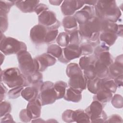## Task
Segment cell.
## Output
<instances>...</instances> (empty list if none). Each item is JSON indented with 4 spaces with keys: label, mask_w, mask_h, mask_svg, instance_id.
Masks as SVG:
<instances>
[{
    "label": "cell",
    "mask_w": 123,
    "mask_h": 123,
    "mask_svg": "<svg viewBox=\"0 0 123 123\" xmlns=\"http://www.w3.org/2000/svg\"><path fill=\"white\" fill-rule=\"evenodd\" d=\"M94 10L97 17L114 23L119 19L122 14L115 0H98Z\"/></svg>",
    "instance_id": "cell-1"
},
{
    "label": "cell",
    "mask_w": 123,
    "mask_h": 123,
    "mask_svg": "<svg viewBox=\"0 0 123 123\" xmlns=\"http://www.w3.org/2000/svg\"><path fill=\"white\" fill-rule=\"evenodd\" d=\"M1 81L10 88L17 86H26L30 85L26 77L16 67H12L1 70Z\"/></svg>",
    "instance_id": "cell-2"
},
{
    "label": "cell",
    "mask_w": 123,
    "mask_h": 123,
    "mask_svg": "<svg viewBox=\"0 0 123 123\" xmlns=\"http://www.w3.org/2000/svg\"><path fill=\"white\" fill-rule=\"evenodd\" d=\"M19 67L21 73L26 77L35 72L39 71V64L36 58H33L27 50L17 54Z\"/></svg>",
    "instance_id": "cell-3"
},
{
    "label": "cell",
    "mask_w": 123,
    "mask_h": 123,
    "mask_svg": "<svg viewBox=\"0 0 123 123\" xmlns=\"http://www.w3.org/2000/svg\"><path fill=\"white\" fill-rule=\"evenodd\" d=\"M0 49L6 55L17 54L22 51L27 50V47L24 42L13 37H6L0 32Z\"/></svg>",
    "instance_id": "cell-4"
},
{
    "label": "cell",
    "mask_w": 123,
    "mask_h": 123,
    "mask_svg": "<svg viewBox=\"0 0 123 123\" xmlns=\"http://www.w3.org/2000/svg\"><path fill=\"white\" fill-rule=\"evenodd\" d=\"M39 91L38 98L42 106L52 104L57 99V94L54 88V84L52 82H43Z\"/></svg>",
    "instance_id": "cell-5"
},
{
    "label": "cell",
    "mask_w": 123,
    "mask_h": 123,
    "mask_svg": "<svg viewBox=\"0 0 123 123\" xmlns=\"http://www.w3.org/2000/svg\"><path fill=\"white\" fill-rule=\"evenodd\" d=\"M102 104L97 100H94L86 109L85 112L89 116L90 122L103 123L107 120V115L103 110Z\"/></svg>",
    "instance_id": "cell-6"
},
{
    "label": "cell",
    "mask_w": 123,
    "mask_h": 123,
    "mask_svg": "<svg viewBox=\"0 0 123 123\" xmlns=\"http://www.w3.org/2000/svg\"><path fill=\"white\" fill-rule=\"evenodd\" d=\"M82 55V51L79 45L69 44L62 49V56L58 59L62 63H66L70 61L79 58Z\"/></svg>",
    "instance_id": "cell-7"
},
{
    "label": "cell",
    "mask_w": 123,
    "mask_h": 123,
    "mask_svg": "<svg viewBox=\"0 0 123 123\" xmlns=\"http://www.w3.org/2000/svg\"><path fill=\"white\" fill-rule=\"evenodd\" d=\"M48 31V30L46 27L40 24L34 26L30 30V39L33 43L37 44L45 42Z\"/></svg>",
    "instance_id": "cell-8"
},
{
    "label": "cell",
    "mask_w": 123,
    "mask_h": 123,
    "mask_svg": "<svg viewBox=\"0 0 123 123\" xmlns=\"http://www.w3.org/2000/svg\"><path fill=\"white\" fill-rule=\"evenodd\" d=\"M84 4L83 0H64L61 5V11L64 15L71 16Z\"/></svg>",
    "instance_id": "cell-9"
},
{
    "label": "cell",
    "mask_w": 123,
    "mask_h": 123,
    "mask_svg": "<svg viewBox=\"0 0 123 123\" xmlns=\"http://www.w3.org/2000/svg\"><path fill=\"white\" fill-rule=\"evenodd\" d=\"M95 15L94 8L91 6H85L80 10L76 12L74 14V18L79 25L85 24L88 20Z\"/></svg>",
    "instance_id": "cell-10"
},
{
    "label": "cell",
    "mask_w": 123,
    "mask_h": 123,
    "mask_svg": "<svg viewBox=\"0 0 123 123\" xmlns=\"http://www.w3.org/2000/svg\"><path fill=\"white\" fill-rule=\"evenodd\" d=\"M38 20L39 24L47 28L53 26L58 21L57 20L55 13L49 10L40 14L38 16Z\"/></svg>",
    "instance_id": "cell-11"
},
{
    "label": "cell",
    "mask_w": 123,
    "mask_h": 123,
    "mask_svg": "<svg viewBox=\"0 0 123 123\" xmlns=\"http://www.w3.org/2000/svg\"><path fill=\"white\" fill-rule=\"evenodd\" d=\"M87 79L84 74H78L69 77L68 84L69 86L82 91L86 88Z\"/></svg>",
    "instance_id": "cell-12"
},
{
    "label": "cell",
    "mask_w": 123,
    "mask_h": 123,
    "mask_svg": "<svg viewBox=\"0 0 123 123\" xmlns=\"http://www.w3.org/2000/svg\"><path fill=\"white\" fill-rule=\"evenodd\" d=\"M123 55L117 56L115 62H112L109 66V75L110 78L114 79L119 75L123 74Z\"/></svg>",
    "instance_id": "cell-13"
},
{
    "label": "cell",
    "mask_w": 123,
    "mask_h": 123,
    "mask_svg": "<svg viewBox=\"0 0 123 123\" xmlns=\"http://www.w3.org/2000/svg\"><path fill=\"white\" fill-rule=\"evenodd\" d=\"M39 64V71L44 72L49 66H52L56 62L55 57L49 53H43L36 58Z\"/></svg>",
    "instance_id": "cell-14"
},
{
    "label": "cell",
    "mask_w": 123,
    "mask_h": 123,
    "mask_svg": "<svg viewBox=\"0 0 123 123\" xmlns=\"http://www.w3.org/2000/svg\"><path fill=\"white\" fill-rule=\"evenodd\" d=\"M41 106V102L38 98L28 102L26 110L32 119H36L40 117Z\"/></svg>",
    "instance_id": "cell-15"
},
{
    "label": "cell",
    "mask_w": 123,
    "mask_h": 123,
    "mask_svg": "<svg viewBox=\"0 0 123 123\" xmlns=\"http://www.w3.org/2000/svg\"><path fill=\"white\" fill-rule=\"evenodd\" d=\"M39 0H15V4L23 12H32L35 11Z\"/></svg>",
    "instance_id": "cell-16"
},
{
    "label": "cell",
    "mask_w": 123,
    "mask_h": 123,
    "mask_svg": "<svg viewBox=\"0 0 123 123\" xmlns=\"http://www.w3.org/2000/svg\"><path fill=\"white\" fill-rule=\"evenodd\" d=\"M104 21L103 19L94 16L90 17L86 24L93 34L100 33L103 31Z\"/></svg>",
    "instance_id": "cell-17"
},
{
    "label": "cell",
    "mask_w": 123,
    "mask_h": 123,
    "mask_svg": "<svg viewBox=\"0 0 123 123\" xmlns=\"http://www.w3.org/2000/svg\"><path fill=\"white\" fill-rule=\"evenodd\" d=\"M81 91L69 86L66 88L64 99L67 101L73 102H78L82 99Z\"/></svg>",
    "instance_id": "cell-18"
},
{
    "label": "cell",
    "mask_w": 123,
    "mask_h": 123,
    "mask_svg": "<svg viewBox=\"0 0 123 123\" xmlns=\"http://www.w3.org/2000/svg\"><path fill=\"white\" fill-rule=\"evenodd\" d=\"M39 91L37 87L32 86L23 89L21 95L24 99L29 102L37 98Z\"/></svg>",
    "instance_id": "cell-19"
},
{
    "label": "cell",
    "mask_w": 123,
    "mask_h": 123,
    "mask_svg": "<svg viewBox=\"0 0 123 123\" xmlns=\"http://www.w3.org/2000/svg\"><path fill=\"white\" fill-rule=\"evenodd\" d=\"M74 16H66L63 19L62 25L68 34L77 29V23Z\"/></svg>",
    "instance_id": "cell-20"
},
{
    "label": "cell",
    "mask_w": 123,
    "mask_h": 123,
    "mask_svg": "<svg viewBox=\"0 0 123 123\" xmlns=\"http://www.w3.org/2000/svg\"><path fill=\"white\" fill-rule=\"evenodd\" d=\"M26 78L29 84L40 90L41 86L43 83V75L39 71L35 72Z\"/></svg>",
    "instance_id": "cell-21"
},
{
    "label": "cell",
    "mask_w": 123,
    "mask_h": 123,
    "mask_svg": "<svg viewBox=\"0 0 123 123\" xmlns=\"http://www.w3.org/2000/svg\"><path fill=\"white\" fill-rule=\"evenodd\" d=\"M96 76L101 79L106 78L109 75V67L96 60L94 63Z\"/></svg>",
    "instance_id": "cell-22"
},
{
    "label": "cell",
    "mask_w": 123,
    "mask_h": 123,
    "mask_svg": "<svg viewBox=\"0 0 123 123\" xmlns=\"http://www.w3.org/2000/svg\"><path fill=\"white\" fill-rule=\"evenodd\" d=\"M112 97V93L111 91L101 88L93 97V99L102 103H105L110 101Z\"/></svg>",
    "instance_id": "cell-23"
},
{
    "label": "cell",
    "mask_w": 123,
    "mask_h": 123,
    "mask_svg": "<svg viewBox=\"0 0 123 123\" xmlns=\"http://www.w3.org/2000/svg\"><path fill=\"white\" fill-rule=\"evenodd\" d=\"M117 37L118 36L116 33L107 31L102 32L99 37L100 40L109 47L114 44Z\"/></svg>",
    "instance_id": "cell-24"
},
{
    "label": "cell",
    "mask_w": 123,
    "mask_h": 123,
    "mask_svg": "<svg viewBox=\"0 0 123 123\" xmlns=\"http://www.w3.org/2000/svg\"><path fill=\"white\" fill-rule=\"evenodd\" d=\"M73 120L74 122H75L78 123L90 122L89 116L85 111L81 109L73 111Z\"/></svg>",
    "instance_id": "cell-25"
},
{
    "label": "cell",
    "mask_w": 123,
    "mask_h": 123,
    "mask_svg": "<svg viewBox=\"0 0 123 123\" xmlns=\"http://www.w3.org/2000/svg\"><path fill=\"white\" fill-rule=\"evenodd\" d=\"M100 79L98 77L92 79H87L86 86L88 90L91 93L96 94L100 89Z\"/></svg>",
    "instance_id": "cell-26"
},
{
    "label": "cell",
    "mask_w": 123,
    "mask_h": 123,
    "mask_svg": "<svg viewBox=\"0 0 123 123\" xmlns=\"http://www.w3.org/2000/svg\"><path fill=\"white\" fill-rule=\"evenodd\" d=\"M100 89H105L111 91L112 93H115L118 87L114 82V80L110 78H101L100 79Z\"/></svg>",
    "instance_id": "cell-27"
},
{
    "label": "cell",
    "mask_w": 123,
    "mask_h": 123,
    "mask_svg": "<svg viewBox=\"0 0 123 123\" xmlns=\"http://www.w3.org/2000/svg\"><path fill=\"white\" fill-rule=\"evenodd\" d=\"M67 88V85L64 81H59L54 84V88L57 94V99L64 97Z\"/></svg>",
    "instance_id": "cell-28"
},
{
    "label": "cell",
    "mask_w": 123,
    "mask_h": 123,
    "mask_svg": "<svg viewBox=\"0 0 123 123\" xmlns=\"http://www.w3.org/2000/svg\"><path fill=\"white\" fill-rule=\"evenodd\" d=\"M96 60L105 64L106 66H109L113 62L112 57L109 51H103L96 56Z\"/></svg>",
    "instance_id": "cell-29"
},
{
    "label": "cell",
    "mask_w": 123,
    "mask_h": 123,
    "mask_svg": "<svg viewBox=\"0 0 123 123\" xmlns=\"http://www.w3.org/2000/svg\"><path fill=\"white\" fill-rule=\"evenodd\" d=\"M66 73L69 78L76 74H83V72L80 66L77 63H70L67 66Z\"/></svg>",
    "instance_id": "cell-30"
},
{
    "label": "cell",
    "mask_w": 123,
    "mask_h": 123,
    "mask_svg": "<svg viewBox=\"0 0 123 123\" xmlns=\"http://www.w3.org/2000/svg\"><path fill=\"white\" fill-rule=\"evenodd\" d=\"M47 52L54 57L58 58L59 59L62 56V49L58 45L53 44L50 45L48 47Z\"/></svg>",
    "instance_id": "cell-31"
},
{
    "label": "cell",
    "mask_w": 123,
    "mask_h": 123,
    "mask_svg": "<svg viewBox=\"0 0 123 123\" xmlns=\"http://www.w3.org/2000/svg\"><path fill=\"white\" fill-rule=\"evenodd\" d=\"M56 42L58 45L62 47H66L69 44V36L66 32L60 33L56 38Z\"/></svg>",
    "instance_id": "cell-32"
},
{
    "label": "cell",
    "mask_w": 123,
    "mask_h": 123,
    "mask_svg": "<svg viewBox=\"0 0 123 123\" xmlns=\"http://www.w3.org/2000/svg\"><path fill=\"white\" fill-rule=\"evenodd\" d=\"M78 31L80 36L85 39H89L93 34L86 23L79 25Z\"/></svg>",
    "instance_id": "cell-33"
},
{
    "label": "cell",
    "mask_w": 123,
    "mask_h": 123,
    "mask_svg": "<svg viewBox=\"0 0 123 123\" xmlns=\"http://www.w3.org/2000/svg\"><path fill=\"white\" fill-rule=\"evenodd\" d=\"M96 60L91 57L84 56L79 60V66L82 70L85 69L90 64L95 62Z\"/></svg>",
    "instance_id": "cell-34"
},
{
    "label": "cell",
    "mask_w": 123,
    "mask_h": 123,
    "mask_svg": "<svg viewBox=\"0 0 123 123\" xmlns=\"http://www.w3.org/2000/svg\"><path fill=\"white\" fill-rule=\"evenodd\" d=\"M94 63L90 64L84 70V75L87 79H92L97 77L95 70Z\"/></svg>",
    "instance_id": "cell-35"
},
{
    "label": "cell",
    "mask_w": 123,
    "mask_h": 123,
    "mask_svg": "<svg viewBox=\"0 0 123 123\" xmlns=\"http://www.w3.org/2000/svg\"><path fill=\"white\" fill-rule=\"evenodd\" d=\"M23 86H17L12 88L8 93V96L9 98L15 99L18 98L21 95L22 91L24 89Z\"/></svg>",
    "instance_id": "cell-36"
},
{
    "label": "cell",
    "mask_w": 123,
    "mask_h": 123,
    "mask_svg": "<svg viewBox=\"0 0 123 123\" xmlns=\"http://www.w3.org/2000/svg\"><path fill=\"white\" fill-rule=\"evenodd\" d=\"M15 3V1L11 0H0V9L1 12L8 13L12 7Z\"/></svg>",
    "instance_id": "cell-37"
},
{
    "label": "cell",
    "mask_w": 123,
    "mask_h": 123,
    "mask_svg": "<svg viewBox=\"0 0 123 123\" xmlns=\"http://www.w3.org/2000/svg\"><path fill=\"white\" fill-rule=\"evenodd\" d=\"M111 104L112 106L117 109H121L123 106V99L121 95L115 94L112 96L111 99Z\"/></svg>",
    "instance_id": "cell-38"
},
{
    "label": "cell",
    "mask_w": 123,
    "mask_h": 123,
    "mask_svg": "<svg viewBox=\"0 0 123 123\" xmlns=\"http://www.w3.org/2000/svg\"><path fill=\"white\" fill-rule=\"evenodd\" d=\"M68 35L69 36V44L79 45L80 34L78 29L72 31Z\"/></svg>",
    "instance_id": "cell-39"
},
{
    "label": "cell",
    "mask_w": 123,
    "mask_h": 123,
    "mask_svg": "<svg viewBox=\"0 0 123 123\" xmlns=\"http://www.w3.org/2000/svg\"><path fill=\"white\" fill-rule=\"evenodd\" d=\"M93 46L88 42H84L80 46L81 51L82 55L85 56L88 55L92 54L93 52Z\"/></svg>",
    "instance_id": "cell-40"
},
{
    "label": "cell",
    "mask_w": 123,
    "mask_h": 123,
    "mask_svg": "<svg viewBox=\"0 0 123 123\" xmlns=\"http://www.w3.org/2000/svg\"><path fill=\"white\" fill-rule=\"evenodd\" d=\"M58 29L49 30L45 37V42L49 43L54 41L58 36Z\"/></svg>",
    "instance_id": "cell-41"
},
{
    "label": "cell",
    "mask_w": 123,
    "mask_h": 123,
    "mask_svg": "<svg viewBox=\"0 0 123 123\" xmlns=\"http://www.w3.org/2000/svg\"><path fill=\"white\" fill-rule=\"evenodd\" d=\"M0 32H4L7 30L8 26V18L7 13L0 11Z\"/></svg>",
    "instance_id": "cell-42"
},
{
    "label": "cell",
    "mask_w": 123,
    "mask_h": 123,
    "mask_svg": "<svg viewBox=\"0 0 123 123\" xmlns=\"http://www.w3.org/2000/svg\"><path fill=\"white\" fill-rule=\"evenodd\" d=\"M11 111V106L9 102L7 101L0 102V117H2Z\"/></svg>",
    "instance_id": "cell-43"
},
{
    "label": "cell",
    "mask_w": 123,
    "mask_h": 123,
    "mask_svg": "<svg viewBox=\"0 0 123 123\" xmlns=\"http://www.w3.org/2000/svg\"><path fill=\"white\" fill-rule=\"evenodd\" d=\"M19 117L21 121L25 123L29 122L32 119L30 114L28 112L26 109H23L19 113Z\"/></svg>",
    "instance_id": "cell-44"
},
{
    "label": "cell",
    "mask_w": 123,
    "mask_h": 123,
    "mask_svg": "<svg viewBox=\"0 0 123 123\" xmlns=\"http://www.w3.org/2000/svg\"><path fill=\"white\" fill-rule=\"evenodd\" d=\"M73 111L71 110H66L62 114V118L63 121L66 123L74 122L73 120Z\"/></svg>",
    "instance_id": "cell-45"
},
{
    "label": "cell",
    "mask_w": 123,
    "mask_h": 123,
    "mask_svg": "<svg viewBox=\"0 0 123 123\" xmlns=\"http://www.w3.org/2000/svg\"><path fill=\"white\" fill-rule=\"evenodd\" d=\"M122 117L118 114H113L110 116L105 121V123H122Z\"/></svg>",
    "instance_id": "cell-46"
},
{
    "label": "cell",
    "mask_w": 123,
    "mask_h": 123,
    "mask_svg": "<svg viewBox=\"0 0 123 123\" xmlns=\"http://www.w3.org/2000/svg\"><path fill=\"white\" fill-rule=\"evenodd\" d=\"M48 10H49L48 7L46 5L43 3H40V4H38L37 6L36 7L34 12L37 13V14L39 15L42 12Z\"/></svg>",
    "instance_id": "cell-47"
},
{
    "label": "cell",
    "mask_w": 123,
    "mask_h": 123,
    "mask_svg": "<svg viewBox=\"0 0 123 123\" xmlns=\"http://www.w3.org/2000/svg\"><path fill=\"white\" fill-rule=\"evenodd\" d=\"M0 122H14V121L13 120V118L11 115L9 113H7L2 117H1Z\"/></svg>",
    "instance_id": "cell-48"
},
{
    "label": "cell",
    "mask_w": 123,
    "mask_h": 123,
    "mask_svg": "<svg viewBox=\"0 0 123 123\" xmlns=\"http://www.w3.org/2000/svg\"><path fill=\"white\" fill-rule=\"evenodd\" d=\"M123 74H121L114 78V82L117 87H120L123 86Z\"/></svg>",
    "instance_id": "cell-49"
},
{
    "label": "cell",
    "mask_w": 123,
    "mask_h": 123,
    "mask_svg": "<svg viewBox=\"0 0 123 123\" xmlns=\"http://www.w3.org/2000/svg\"><path fill=\"white\" fill-rule=\"evenodd\" d=\"M1 86V88H0V102H1L3 100V99L5 98V94L6 93L7 89L6 87L3 85L2 83H0Z\"/></svg>",
    "instance_id": "cell-50"
},
{
    "label": "cell",
    "mask_w": 123,
    "mask_h": 123,
    "mask_svg": "<svg viewBox=\"0 0 123 123\" xmlns=\"http://www.w3.org/2000/svg\"><path fill=\"white\" fill-rule=\"evenodd\" d=\"M117 35L118 36L123 37V25H118V29L117 32Z\"/></svg>",
    "instance_id": "cell-51"
},
{
    "label": "cell",
    "mask_w": 123,
    "mask_h": 123,
    "mask_svg": "<svg viewBox=\"0 0 123 123\" xmlns=\"http://www.w3.org/2000/svg\"><path fill=\"white\" fill-rule=\"evenodd\" d=\"M63 2L62 0H49V2L53 5L59 6Z\"/></svg>",
    "instance_id": "cell-52"
},
{
    "label": "cell",
    "mask_w": 123,
    "mask_h": 123,
    "mask_svg": "<svg viewBox=\"0 0 123 123\" xmlns=\"http://www.w3.org/2000/svg\"><path fill=\"white\" fill-rule=\"evenodd\" d=\"M98 0H85V3L88 4L89 6H95Z\"/></svg>",
    "instance_id": "cell-53"
},
{
    "label": "cell",
    "mask_w": 123,
    "mask_h": 123,
    "mask_svg": "<svg viewBox=\"0 0 123 123\" xmlns=\"http://www.w3.org/2000/svg\"><path fill=\"white\" fill-rule=\"evenodd\" d=\"M0 56H1V64H2V62H3V60H2V59H3V58H4V56L3 57H2V56H3V55L2 54V53H0Z\"/></svg>",
    "instance_id": "cell-54"
}]
</instances>
